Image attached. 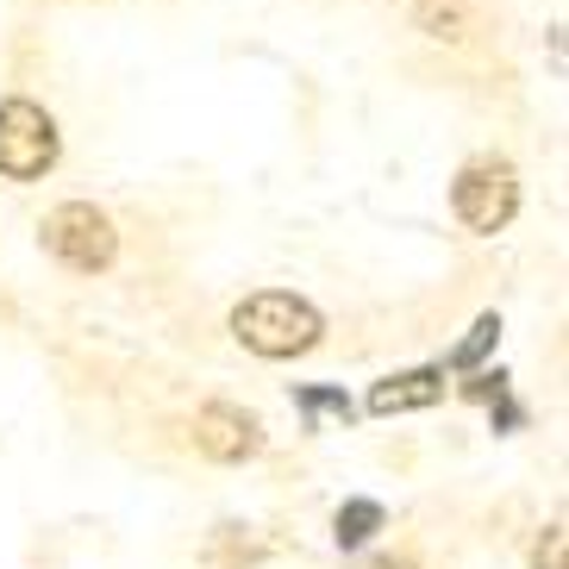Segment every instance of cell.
Returning a JSON list of instances; mask_svg holds the SVG:
<instances>
[{"mask_svg": "<svg viewBox=\"0 0 569 569\" xmlns=\"http://www.w3.org/2000/svg\"><path fill=\"white\" fill-rule=\"evenodd\" d=\"M363 569H419L413 557H376V563H363Z\"/></svg>", "mask_w": 569, "mask_h": 569, "instance_id": "cell-12", "label": "cell"}, {"mask_svg": "<svg viewBox=\"0 0 569 569\" xmlns=\"http://www.w3.org/2000/svg\"><path fill=\"white\" fill-rule=\"evenodd\" d=\"M295 401H301L307 419H326V413H332V419H351V401H345L338 388H301Z\"/></svg>", "mask_w": 569, "mask_h": 569, "instance_id": "cell-10", "label": "cell"}, {"mask_svg": "<svg viewBox=\"0 0 569 569\" xmlns=\"http://www.w3.org/2000/svg\"><path fill=\"white\" fill-rule=\"evenodd\" d=\"M382 532V501H345L332 519V538H338V551H351V545H363V538Z\"/></svg>", "mask_w": 569, "mask_h": 569, "instance_id": "cell-7", "label": "cell"}, {"mask_svg": "<svg viewBox=\"0 0 569 569\" xmlns=\"http://www.w3.org/2000/svg\"><path fill=\"white\" fill-rule=\"evenodd\" d=\"M194 445L213 463H244V457L263 451V426H257V413H244L232 401H207L194 413Z\"/></svg>", "mask_w": 569, "mask_h": 569, "instance_id": "cell-5", "label": "cell"}, {"mask_svg": "<svg viewBox=\"0 0 569 569\" xmlns=\"http://www.w3.org/2000/svg\"><path fill=\"white\" fill-rule=\"evenodd\" d=\"M57 163V126L38 101H0V176L38 182Z\"/></svg>", "mask_w": 569, "mask_h": 569, "instance_id": "cell-2", "label": "cell"}, {"mask_svg": "<svg viewBox=\"0 0 569 569\" xmlns=\"http://www.w3.org/2000/svg\"><path fill=\"white\" fill-rule=\"evenodd\" d=\"M419 26H426V32L432 38H469V19H463V7H457V0H419Z\"/></svg>", "mask_w": 569, "mask_h": 569, "instance_id": "cell-8", "label": "cell"}, {"mask_svg": "<svg viewBox=\"0 0 569 569\" xmlns=\"http://www.w3.org/2000/svg\"><path fill=\"white\" fill-rule=\"evenodd\" d=\"M563 545H569V538H563V519H557L551 532L538 538V551H532V569H563Z\"/></svg>", "mask_w": 569, "mask_h": 569, "instance_id": "cell-11", "label": "cell"}, {"mask_svg": "<svg viewBox=\"0 0 569 569\" xmlns=\"http://www.w3.org/2000/svg\"><path fill=\"white\" fill-rule=\"evenodd\" d=\"M451 207L469 232H482V238L501 232L507 219L519 213V176L507 163H495V157H482V163H469L451 182Z\"/></svg>", "mask_w": 569, "mask_h": 569, "instance_id": "cell-4", "label": "cell"}, {"mask_svg": "<svg viewBox=\"0 0 569 569\" xmlns=\"http://www.w3.org/2000/svg\"><path fill=\"white\" fill-rule=\"evenodd\" d=\"M438 395H445V369H407L369 388V413H413V407H432Z\"/></svg>", "mask_w": 569, "mask_h": 569, "instance_id": "cell-6", "label": "cell"}, {"mask_svg": "<svg viewBox=\"0 0 569 569\" xmlns=\"http://www.w3.org/2000/svg\"><path fill=\"white\" fill-rule=\"evenodd\" d=\"M326 319L301 301V295H282V288H263L232 313V338L257 357H301L319 345Z\"/></svg>", "mask_w": 569, "mask_h": 569, "instance_id": "cell-1", "label": "cell"}, {"mask_svg": "<svg viewBox=\"0 0 569 569\" xmlns=\"http://www.w3.org/2000/svg\"><path fill=\"white\" fill-rule=\"evenodd\" d=\"M495 338H501V319H495V313H488V319H476V332H469L463 345H457V351H451V369H469V363H476V357L488 351V345H495Z\"/></svg>", "mask_w": 569, "mask_h": 569, "instance_id": "cell-9", "label": "cell"}, {"mask_svg": "<svg viewBox=\"0 0 569 569\" xmlns=\"http://www.w3.org/2000/svg\"><path fill=\"white\" fill-rule=\"evenodd\" d=\"M44 251H51L57 263H69V269H107L113 251H119V232H113V219H107L101 207L63 201L51 219H44Z\"/></svg>", "mask_w": 569, "mask_h": 569, "instance_id": "cell-3", "label": "cell"}]
</instances>
